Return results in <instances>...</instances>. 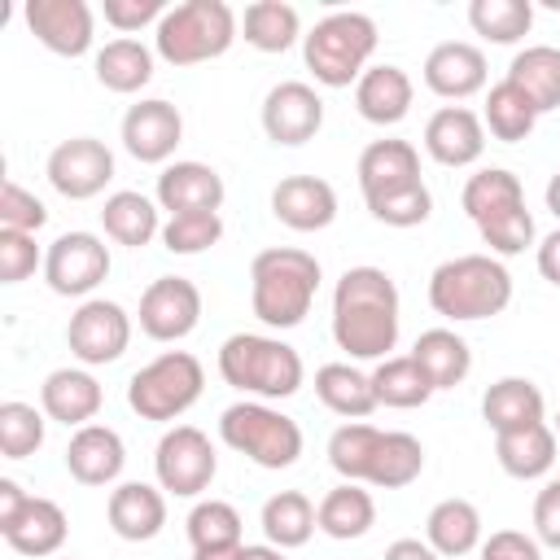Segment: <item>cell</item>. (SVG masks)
<instances>
[{
	"label": "cell",
	"mask_w": 560,
	"mask_h": 560,
	"mask_svg": "<svg viewBox=\"0 0 560 560\" xmlns=\"http://www.w3.org/2000/svg\"><path fill=\"white\" fill-rule=\"evenodd\" d=\"M332 341L350 359H389L398 346V284L381 267H346L332 289Z\"/></svg>",
	"instance_id": "obj_1"
},
{
	"label": "cell",
	"mask_w": 560,
	"mask_h": 560,
	"mask_svg": "<svg viewBox=\"0 0 560 560\" xmlns=\"http://www.w3.org/2000/svg\"><path fill=\"white\" fill-rule=\"evenodd\" d=\"M315 289L319 262L298 245H271L249 262V306L267 328H298L311 315Z\"/></svg>",
	"instance_id": "obj_2"
},
{
	"label": "cell",
	"mask_w": 560,
	"mask_h": 560,
	"mask_svg": "<svg viewBox=\"0 0 560 560\" xmlns=\"http://www.w3.org/2000/svg\"><path fill=\"white\" fill-rule=\"evenodd\" d=\"M508 302H512V276L490 254L446 258L429 276V306L442 319H455V324L490 319V315H503Z\"/></svg>",
	"instance_id": "obj_3"
},
{
	"label": "cell",
	"mask_w": 560,
	"mask_h": 560,
	"mask_svg": "<svg viewBox=\"0 0 560 560\" xmlns=\"http://www.w3.org/2000/svg\"><path fill=\"white\" fill-rule=\"evenodd\" d=\"M219 376L241 389V394H254L258 402H276V398H289L302 389V354L280 341V337H267V332H232L223 346H219Z\"/></svg>",
	"instance_id": "obj_4"
},
{
	"label": "cell",
	"mask_w": 560,
	"mask_h": 560,
	"mask_svg": "<svg viewBox=\"0 0 560 560\" xmlns=\"http://www.w3.org/2000/svg\"><path fill=\"white\" fill-rule=\"evenodd\" d=\"M372 52H376V22L368 13H354V9H337V13L319 18L302 35L306 70L324 88H350V83H359L363 70H368V61H372Z\"/></svg>",
	"instance_id": "obj_5"
},
{
	"label": "cell",
	"mask_w": 560,
	"mask_h": 560,
	"mask_svg": "<svg viewBox=\"0 0 560 560\" xmlns=\"http://www.w3.org/2000/svg\"><path fill=\"white\" fill-rule=\"evenodd\" d=\"M236 13L228 0H184L162 13L153 31V48L171 66H201L232 48Z\"/></svg>",
	"instance_id": "obj_6"
},
{
	"label": "cell",
	"mask_w": 560,
	"mask_h": 560,
	"mask_svg": "<svg viewBox=\"0 0 560 560\" xmlns=\"http://www.w3.org/2000/svg\"><path fill=\"white\" fill-rule=\"evenodd\" d=\"M219 438L236 455H245L249 464L271 468V472L298 464V455H302V429H298V420L284 416V411H276L271 402H258V398L232 402L219 416Z\"/></svg>",
	"instance_id": "obj_7"
},
{
	"label": "cell",
	"mask_w": 560,
	"mask_h": 560,
	"mask_svg": "<svg viewBox=\"0 0 560 560\" xmlns=\"http://www.w3.org/2000/svg\"><path fill=\"white\" fill-rule=\"evenodd\" d=\"M201 389H206L201 359L188 350H166L127 381V407L140 420H175L201 398Z\"/></svg>",
	"instance_id": "obj_8"
},
{
	"label": "cell",
	"mask_w": 560,
	"mask_h": 560,
	"mask_svg": "<svg viewBox=\"0 0 560 560\" xmlns=\"http://www.w3.org/2000/svg\"><path fill=\"white\" fill-rule=\"evenodd\" d=\"M153 472H158V486L175 499H197L214 472H219V455L210 446V438L197 429V424H175L162 433L158 451H153Z\"/></svg>",
	"instance_id": "obj_9"
},
{
	"label": "cell",
	"mask_w": 560,
	"mask_h": 560,
	"mask_svg": "<svg viewBox=\"0 0 560 560\" xmlns=\"http://www.w3.org/2000/svg\"><path fill=\"white\" fill-rule=\"evenodd\" d=\"M66 346L83 368H105L131 346V315L109 298H88L66 324Z\"/></svg>",
	"instance_id": "obj_10"
},
{
	"label": "cell",
	"mask_w": 560,
	"mask_h": 560,
	"mask_svg": "<svg viewBox=\"0 0 560 560\" xmlns=\"http://www.w3.org/2000/svg\"><path fill=\"white\" fill-rule=\"evenodd\" d=\"M109 276V245L96 232H61L44 254V280L57 298H88Z\"/></svg>",
	"instance_id": "obj_11"
},
{
	"label": "cell",
	"mask_w": 560,
	"mask_h": 560,
	"mask_svg": "<svg viewBox=\"0 0 560 560\" xmlns=\"http://www.w3.org/2000/svg\"><path fill=\"white\" fill-rule=\"evenodd\" d=\"M44 171L66 201H88V197H101L105 184L114 179V153L96 136H70L48 153Z\"/></svg>",
	"instance_id": "obj_12"
},
{
	"label": "cell",
	"mask_w": 560,
	"mask_h": 560,
	"mask_svg": "<svg viewBox=\"0 0 560 560\" xmlns=\"http://www.w3.org/2000/svg\"><path fill=\"white\" fill-rule=\"evenodd\" d=\"M201 324V289L184 276H158L140 293V332L153 341H184Z\"/></svg>",
	"instance_id": "obj_13"
},
{
	"label": "cell",
	"mask_w": 560,
	"mask_h": 560,
	"mask_svg": "<svg viewBox=\"0 0 560 560\" xmlns=\"http://www.w3.org/2000/svg\"><path fill=\"white\" fill-rule=\"evenodd\" d=\"M324 127V101L311 83L284 79L262 96V131L271 144H306Z\"/></svg>",
	"instance_id": "obj_14"
},
{
	"label": "cell",
	"mask_w": 560,
	"mask_h": 560,
	"mask_svg": "<svg viewBox=\"0 0 560 560\" xmlns=\"http://www.w3.org/2000/svg\"><path fill=\"white\" fill-rule=\"evenodd\" d=\"M31 35L57 57H83L92 48V4L88 0H26L22 9Z\"/></svg>",
	"instance_id": "obj_15"
},
{
	"label": "cell",
	"mask_w": 560,
	"mask_h": 560,
	"mask_svg": "<svg viewBox=\"0 0 560 560\" xmlns=\"http://www.w3.org/2000/svg\"><path fill=\"white\" fill-rule=\"evenodd\" d=\"M184 140V118L171 101L162 96H149V101H136L127 114H122V149L136 158V162H166Z\"/></svg>",
	"instance_id": "obj_16"
},
{
	"label": "cell",
	"mask_w": 560,
	"mask_h": 560,
	"mask_svg": "<svg viewBox=\"0 0 560 560\" xmlns=\"http://www.w3.org/2000/svg\"><path fill=\"white\" fill-rule=\"evenodd\" d=\"M486 52L464 39H446L424 57V88L442 101H468L486 88Z\"/></svg>",
	"instance_id": "obj_17"
},
{
	"label": "cell",
	"mask_w": 560,
	"mask_h": 560,
	"mask_svg": "<svg viewBox=\"0 0 560 560\" xmlns=\"http://www.w3.org/2000/svg\"><path fill=\"white\" fill-rule=\"evenodd\" d=\"M424 153L438 166H472L486 153V122L464 105H442L424 122Z\"/></svg>",
	"instance_id": "obj_18"
},
{
	"label": "cell",
	"mask_w": 560,
	"mask_h": 560,
	"mask_svg": "<svg viewBox=\"0 0 560 560\" xmlns=\"http://www.w3.org/2000/svg\"><path fill=\"white\" fill-rule=\"evenodd\" d=\"M271 214L293 232H324L337 219V192L319 175H284L271 188Z\"/></svg>",
	"instance_id": "obj_19"
},
{
	"label": "cell",
	"mask_w": 560,
	"mask_h": 560,
	"mask_svg": "<svg viewBox=\"0 0 560 560\" xmlns=\"http://www.w3.org/2000/svg\"><path fill=\"white\" fill-rule=\"evenodd\" d=\"M101 402H105V389H101V381H96L88 368H57V372H48L44 385H39V407H44V416L57 420V424H66V429L92 424L96 411H101Z\"/></svg>",
	"instance_id": "obj_20"
},
{
	"label": "cell",
	"mask_w": 560,
	"mask_h": 560,
	"mask_svg": "<svg viewBox=\"0 0 560 560\" xmlns=\"http://www.w3.org/2000/svg\"><path fill=\"white\" fill-rule=\"evenodd\" d=\"M105 516L122 542H149L166 525V494L162 486H149V481H122L109 490Z\"/></svg>",
	"instance_id": "obj_21"
},
{
	"label": "cell",
	"mask_w": 560,
	"mask_h": 560,
	"mask_svg": "<svg viewBox=\"0 0 560 560\" xmlns=\"http://www.w3.org/2000/svg\"><path fill=\"white\" fill-rule=\"evenodd\" d=\"M228 197L223 175L206 162H166L158 175V206L171 214H197V210H219Z\"/></svg>",
	"instance_id": "obj_22"
},
{
	"label": "cell",
	"mask_w": 560,
	"mask_h": 560,
	"mask_svg": "<svg viewBox=\"0 0 560 560\" xmlns=\"http://www.w3.org/2000/svg\"><path fill=\"white\" fill-rule=\"evenodd\" d=\"M122 464H127V446L109 424L74 429V438L66 446V468L79 486H109L122 477Z\"/></svg>",
	"instance_id": "obj_23"
},
{
	"label": "cell",
	"mask_w": 560,
	"mask_h": 560,
	"mask_svg": "<svg viewBox=\"0 0 560 560\" xmlns=\"http://www.w3.org/2000/svg\"><path fill=\"white\" fill-rule=\"evenodd\" d=\"M411 96H416V88H411L407 70L402 66H389V61L385 66H368L363 79L354 83V109L368 122H376V127L402 122L411 114Z\"/></svg>",
	"instance_id": "obj_24"
},
{
	"label": "cell",
	"mask_w": 560,
	"mask_h": 560,
	"mask_svg": "<svg viewBox=\"0 0 560 560\" xmlns=\"http://www.w3.org/2000/svg\"><path fill=\"white\" fill-rule=\"evenodd\" d=\"M556 446H560V438H556V429L547 420L525 424V429H512V433H494V459L516 481L547 477L551 464H556Z\"/></svg>",
	"instance_id": "obj_25"
},
{
	"label": "cell",
	"mask_w": 560,
	"mask_h": 560,
	"mask_svg": "<svg viewBox=\"0 0 560 560\" xmlns=\"http://www.w3.org/2000/svg\"><path fill=\"white\" fill-rule=\"evenodd\" d=\"M481 420L494 429V433H512V429H525V424H538L547 420V398L534 381L525 376H503L494 381L486 394H481Z\"/></svg>",
	"instance_id": "obj_26"
},
{
	"label": "cell",
	"mask_w": 560,
	"mask_h": 560,
	"mask_svg": "<svg viewBox=\"0 0 560 560\" xmlns=\"http://www.w3.org/2000/svg\"><path fill=\"white\" fill-rule=\"evenodd\" d=\"M158 210H162V206L149 201L144 192L122 188V192H109V197H105V206H101V228H105L109 241H118V245H127V249H144L153 236H162V214H158Z\"/></svg>",
	"instance_id": "obj_27"
},
{
	"label": "cell",
	"mask_w": 560,
	"mask_h": 560,
	"mask_svg": "<svg viewBox=\"0 0 560 560\" xmlns=\"http://www.w3.org/2000/svg\"><path fill=\"white\" fill-rule=\"evenodd\" d=\"M420 179V153L407 140H372L359 153V188L363 197L389 192V188H407Z\"/></svg>",
	"instance_id": "obj_28"
},
{
	"label": "cell",
	"mask_w": 560,
	"mask_h": 560,
	"mask_svg": "<svg viewBox=\"0 0 560 560\" xmlns=\"http://www.w3.org/2000/svg\"><path fill=\"white\" fill-rule=\"evenodd\" d=\"M411 359L424 368L433 389H455L468 372H472V350L455 328H429L416 337Z\"/></svg>",
	"instance_id": "obj_29"
},
{
	"label": "cell",
	"mask_w": 560,
	"mask_h": 560,
	"mask_svg": "<svg viewBox=\"0 0 560 560\" xmlns=\"http://www.w3.org/2000/svg\"><path fill=\"white\" fill-rule=\"evenodd\" d=\"M315 525H319L328 538H337V542L363 538V534L376 525V503H372V494H368L359 481H341V486H332V490L319 499Z\"/></svg>",
	"instance_id": "obj_30"
},
{
	"label": "cell",
	"mask_w": 560,
	"mask_h": 560,
	"mask_svg": "<svg viewBox=\"0 0 560 560\" xmlns=\"http://www.w3.org/2000/svg\"><path fill=\"white\" fill-rule=\"evenodd\" d=\"M0 534H4V542H9L18 556L44 560V556H52V551L66 542V512H61V503L31 494V503L22 508V516H18L9 529H0Z\"/></svg>",
	"instance_id": "obj_31"
},
{
	"label": "cell",
	"mask_w": 560,
	"mask_h": 560,
	"mask_svg": "<svg viewBox=\"0 0 560 560\" xmlns=\"http://www.w3.org/2000/svg\"><path fill=\"white\" fill-rule=\"evenodd\" d=\"M503 79H508L512 88H521L538 114L556 109V105H560V48H551V44H529V48H521V52L512 57V66H508Z\"/></svg>",
	"instance_id": "obj_32"
},
{
	"label": "cell",
	"mask_w": 560,
	"mask_h": 560,
	"mask_svg": "<svg viewBox=\"0 0 560 560\" xmlns=\"http://www.w3.org/2000/svg\"><path fill=\"white\" fill-rule=\"evenodd\" d=\"M315 394L319 402L332 411V416H346V420H363L376 411V389H372V376L359 372L354 363H324L315 372Z\"/></svg>",
	"instance_id": "obj_33"
},
{
	"label": "cell",
	"mask_w": 560,
	"mask_h": 560,
	"mask_svg": "<svg viewBox=\"0 0 560 560\" xmlns=\"http://www.w3.org/2000/svg\"><path fill=\"white\" fill-rule=\"evenodd\" d=\"M424 542L438 556H451V560L468 556L481 542V512L468 499H442V503H433V512L424 521Z\"/></svg>",
	"instance_id": "obj_34"
},
{
	"label": "cell",
	"mask_w": 560,
	"mask_h": 560,
	"mask_svg": "<svg viewBox=\"0 0 560 560\" xmlns=\"http://www.w3.org/2000/svg\"><path fill=\"white\" fill-rule=\"evenodd\" d=\"M459 201H464V214L481 228V223H490V219H499V214L525 206V188H521V179H516L512 171H503V166H486V171L468 175Z\"/></svg>",
	"instance_id": "obj_35"
},
{
	"label": "cell",
	"mask_w": 560,
	"mask_h": 560,
	"mask_svg": "<svg viewBox=\"0 0 560 560\" xmlns=\"http://www.w3.org/2000/svg\"><path fill=\"white\" fill-rule=\"evenodd\" d=\"M258 525H262L267 542L280 547V551H293V547L311 542V534L319 529V525H315V503H311L302 490H280V494H271V499L262 503Z\"/></svg>",
	"instance_id": "obj_36"
},
{
	"label": "cell",
	"mask_w": 560,
	"mask_h": 560,
	"mask_svg": "<svg viewBox=\"0 0 560 560\" xmlns=\"http://www.w3.org/2000/svg\"><path fill=\"white\" fill-rule=\"evenodd\" d=\"M149 79H153V52H149L140 39L122 35V39H109V44L96 52V83H101V88H109V92H118V96H131V92H140Z\"/></svg>",
	"instance_id": "obj_37"
},
{
	"label": "cell",
	"mask_w": 560,
	"mask_h": 560,
	"mask_svg": "<svg viewBox=\"0 0 560 560\" xmlns=\"http://www.w3.org/2000/svg\"><path fill=\"white\" fill-rule=\"evenodd\" d=\"M372 389H376V407H398V411H411V407H424L438 389L429 385L424 368L411 359V354H389L376 363L372 372Z\"/></svg>",
	"instance_id": "obj_38"
},
{
	"label": "cell",
	"mask_w": 560,
	"mask_h": 560,
	"mask_svg": "<svg viewBox=\"0 0 560 560\" xmlns=\"http://www.w3.org/2000/svg\"><path fill=\"white\" fill-rule=\"evenodd\" d=\"M241 31H245V44L249 48H258V52H284V48L298 44L302 18L284 0H254V4H245Z\"/></svg>",
	"instance_id": "obj_39"
},
{
	"label": "cell",
	"mask_w": 560,
	"mask_h": 560,
	"mask_svg": "<svg viewBox=\"0 0 560 560\" xmlns=\"http://www.w3.org/2000/svg\"><path fill=\"white\" fill-rule=\"evenodd\" d=\"M538 109L529 105V96L521 92V88H512L508 79H499L490 92H486V109H481V122H486V131L494 136V140H503V144H521L534 127H538Z\"/></svg>",
	"instance_id": "obj_40"
},
{
	"label": "cell",
	"mask_w": 560,
	"mask_h": 560,
	"mask_svg": "<svg viewBox=\"0 0 560 560\" xmlns=\"http://www.w3.org/2000/svg\"><path fill=\"white\" fill-rule=\"evenodd\" d=\"M420 472H424V446H420V438H411V433H402V429L381 433V446H376L368 486H376V490H402V486H411Z\"/></svg>",
	"instance_id": "obj_41"
},
{
	"label": "cell",
	"mask_w": 560,
	"mask_h": 560,
	"mask_svg": "<svg viewBox=\"0 0 560 560\" xmlns=\"http://www.w3.org/2000/svg\"><path fill=\"white\" fill-rule=\"evenodd\" d=\"M381 433L376 424H363V420H346L341 429H332L328 438V464L341 481H368L372 472V459H376V446H381Z\"/></svg>",
	"instance_id": "obj_42"
},
{
	"label": "cell",
	"mask_w": 560,
	"mask_h": 560,
	"mask_svg": "<svg viewBox=\"0 0 560 560\" xmlns=\"http://www.w3.org/2000/svg\"><path fill=\"white\" fill-rule=\"evenodd\" d=\"M468 26L490 44H516L534 26V4L529 0H472Z\"/></svg>",
	"instance_id": "obj_43"
},
{
	"label": "cell",
	"mask_w": 560,
	"mask_h": 560,
	"mask_svg": "<svg viewBox=\"0 0 560 560\" xmlns=\"http://www.w3.org/2000/svg\"><path fill=\"white\" fill-rule=\"evenodd\" d=\"M188 542H192V551L236 547L241 542V512L228 499H201L188 512Z\"/></svg>",
	"instance_id": "obj_44"
},
{
	"label": "cell",
	"mask_w": 560,
	"mask_h": 560,
	"mask_svg": "<svg viewBox=\"0 0 560 560\" xmlns=\"http://www.w3.org/2000/svg\"><path fill=\"white\" fill-rule=\"evenodd\" d=\"M372 219L385 223V228H420L429 214H433V192L424 179L407 184V188H389V192H376V197H363Z\"/></svg>",
	"instance_id": "obj_45"
},
{
	"label": "cell",
	"mask_w": 560,
	"mask_h": 560,
	"mask_svg": "<svg viewBox=\"0 0 560 560\" xmlns=\"http://www.w3.org/2000/svg\"><path fill=\"white\" fill-rule=\"evenodd\" d=\"M44 446V416L31 402H0V451L4 459H26Z\"/></svg>",
	"instance_id": "obj_46"
},
{
	"label": "cell",
	"mask_w": 560,
	"mask_h": 560,
	"mask_svg": "<svg viewBox=\"0 0 560 560\" xmlns=\"http://www.w3.org/2000/svg\"><path fill=\"white\" fill-rule=\"evenodd\" d=\"M223 236V219L219 210H197V214H171L162 223V245L171 254H201L210 245H219Z\"/></svg>",
	"instance_id": "obj_47"
},
{
	"label": "cell",
	"mask_w": 560,
	"mask_h": 560,
	"mask_svg": "<svg viewBox=\"0 0 560 560\" xmlns=\"http://www.w3.org/2000/svg\"><path fill=\"white\" fill-rule=\"evenodd\" d=\"M477 232H481V241H486L494 254L512 258V254H525V249L534 245V214H529L525 206H516V210H508V214L481 223Z\"/></svg>",
	"instance_id": "obj_48"
},
{
	"label": "cell",
	"mask_w": 560,
	"mask_h": 560,
	"mask_svg": "<svg viewBox=\"0 0 560 560\" xmlns=\"http://www.w3.org/2000/svg\"><path fill=\"white\" fill-rule=\"evenodd\" d=\"M48 223V210H44V201L35 197V192H26L18 179H4V188H0V228H9V232H39Z\"/></svg>",
	"instance_id": "obj_49"
},
{
	"label": "cell",
	"mask_w": 560,
	"mask_h": 560,
	"mask_svg": "<svg viewBox=\"0 0 560 560\" xmlns=\"http://www.w3.org/2000/svg\"><path fill=\"white\" fill-rule=\"evenodd\" d=\"M39 267V245L31 232H9L0 228V280L4 284H22L31 280Z\"/></svg>",
	"instance_id": "obj_50"
},
{
	"label": "cell",
	"mask_w": 560,
	"mask_h": 560,
	"mask_svg": "<svg viewBox=\"0 0 560 560\" xmlns=\"http://www.w3.org/2000/svg\"><path fill=\"white\" fill-rule=\"evenodd\" d=\"M101 13H105V22H109L114 31L131 35V31H140V26H149V22H162L166 0H105Z\"/></svg>",
	"instance_id": "obj_51"
},
{
	"label": "cell",
	"mask_w": 560,
	"mask_h": 560,
	"mask_svg": "<svg viewBox=\"0 0 560 560\" xmlns=\"http://www.w3.org/2000/svg\"><path fill=\"white\" fill-rule=\"evenodd\" d=\"M534 534L542 547L560 551V477H551L534 499Z\"/></svg>",
	"instance_id": "obj_52"
},
{
	"label": "cell",
	"mask_w": 560,
	"mask_h": 560,
	"mask_svg": "<svg viewBox=\"0 0 560 560\" xmlns=\"http://www.w3.org/2000/svg\"><path fill=\"white\" fill-rule=\"evenodd\" d=\"M538 547L542 542L529 538V534H521V529H499V534H490L481 542V560H542Z\"/></svg>",
	"instance_id": "obj_53"
},
{
	"label": "cell",
	"mask_w": 560,
	"mask_h": 560,
	"mask_svg": "<svg viewBox=\"0 0 560 560\" xmlns=\"http://www.w3.org/2000/svg\"><path fill=\"white\" fill-rule=\"evenodd\" d=\"M26 503H31V494H26L13 477H0V529H9V525L22 516Z\"/></svg>",
	"instance_id": "obj_54"
},
{
	"label": "cell",
	"mask_w": 560,
	"mask_h": 560,
	"mask_svg": "<svg viewBox=\"0 0 560 560\" xmlns=\"http://www.w3.org/2000/svg\"><path fill=\"white\" fill-rule=\"evenodd\" d=\"M538 271H542V280H551L560 289V228L538 241Z\"/></svg>",
	"instance_id": "obj_55"
},
{
	"label": "cell",
	"mask_w": 560,
	"mask_h": 560,
	"mask_svg": "<svg viewBox=\"0 0 560 560\" xmlns=\"http://www.w3.org/2000/svg\"><path fill=\"white\" fill-rule=\"evenodd\" d=\"M385 560H442V556L429 542H420V538H394L385 547Z\"/></svg>",
	"instance_id": "obj_56"
},
{
	"label": "cell",
	"mask_w": 560,
	"mask_h": 560,
	"mask_svg": "<svg viewBox=\"0 0 560 560\" xmlns=\"http://www.w3.org/2000/svg\"><path fill=\"white\" fill-rule=\"evenodd\" d=\"M245 547H249V542H236V547H210V551H192V560H245Z\"/></svg>",
	"instance_id": "obj_57"
},
{
	"label": "cell",
	"mask_w": 560,
	"mask_h": 560,
	"mask_svg": "<svg viewBox=\"0 0 560 560\" xmlns=\"http://www.w3.org/2000/svg\"><path fill=\"white\" fill-rule=\"evenodd\" d=\"M245 560H284V551L271 542H254V547H245Z\"/></svg>",
	"instance_id": "obj_58"
},
{
	"label": "cell",
	"mask_w": 560,
	"mask_h": 560,
	"mask_svg": "<svg viewBox=\"0 0 560 560\" xmlns=\"http://www.w3.org/2000/svg\"><path fill=\"white\" fill-rule=\"evenodd\" d=\"M542 197H547V210H551V214L560 219V171H556V175L547 179V192H542Z\"/></svg>",
	"instance_id": "obj_59"
},
{
	"label": "cell",
	"mask_w": 560,
	"mask_h": 560,
	"mask_svg": "<svg viewBox=\"0 0 560 560\" xmlns=\"http://www.w3.org/2000/svg\"><path fill=\"white\" fill-rule=\"evenodd\" d=\"M551 429H556V438H560V411H556V420H551Z\"/></svg>",
	"instance_id": "obj_60"
}]
</instances>
